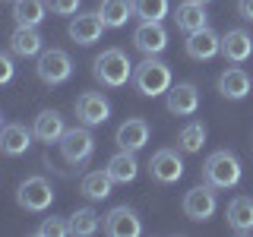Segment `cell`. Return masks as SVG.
Returning <instances> with one entry per match:
<instances>
[{
	"label": "cell",
	"instance_id": "obj_1",
	"mask_svg": "<svg viewBox=\"0 0 253 237\" xmlns=\"http://www.w3.org/2000/svg\"><path fill=\"white\" fill-rule=\"evenodd\" d=\"M133 63L130 57L121 51V47H108V51H101L98 57L92 60V73L98 79L101 85H108V89H121L133 79Z\"/></svg>",
	"mask_w": 253,
	"mask_h": 237
},
{
	"label": "cell",
	"instance_id": "obj_2",
	"mask_svg": "<svg viewBox=\"0 0 253 237\" xmlns=\"http://www.w3.org/2000/svg\"><path fill=\"white\" fill-rule=\"evenodd\" d=\"M241 158H237L234 152H228V149H218V152H212L209 158H206V164H203V180L209 187H215V190H231L241 184Z\"/></svg>",
	"mask_w": 253,
	"mask_h": 237
},
{
	"label": "cell",
	"instance_id": "obj_3",
	"mask_svg": "<svg viewBox=\"0 0 253 237\" xmlns=\"http://www.w3.org/2000/svg\"><path fill=\"white\" fill-rule=\"evenodd\" d=\"M133 85H136V92L146 95V98L168 95V89H171V67L162 63L158 57H146L142 63H136V70H133Z\"/></svg>",
	"mask_w": 253,
	"mask_h": 237
},
{
	"label": "cell",
	"instance_id": "obj_4",
	"mask_svg": "<svg viewBox=\"0 0 253 237\" xmlns=\"http://www.w3.org/2000/svg\"><path fill=\"white\" fill-rule=\"evenodd\" d=\"M57 146H60L63 161L73 164V168H83V164L95 155V136H92V126H85V123H83V126H73V130H67Z\"/></svg>",
	"mask_w": 253,
	"mask_h": 237
},
{
	"label": "cell",
	"instance_id": "obj_5",
	"mask_svg": "<svg viewBox=\"0 0 253 237\" xmlns=\"http://www.w3.org/2000/svg\"><path fill=\"white\" fill-rule=\"evenodd\" d=\"M35 73L44 85H63L70 76H73V60L63 47H47V51L38 54Z\"/></svg>",
	"mask_w": 253,
	"mask_h": 237
},
{
	"label": "cell",
	"instance_id": "obj_6",
	"mask_svg": "<svg viewBox=\"0 0 253 237\" xmlns=\"http://www.w3.org/2000/svg\"><path fill=\"white\" fill-rule=\"evenodd\" d=\"M16 202L22 205L26 212H44L47 205L54 202V187L51 180L42 177V174H35V177H26L16 190Z\"/></svg>",
	"mask_w": 253,
	"mask_h": 237
},
{
	"label": "cell",
	"instance_id": "obj_7",
	"mask_svg": "<svg viewBox=\"0 0 253 237\" xmlns=\"http://www.w3.org/2000/svg\"><path fill=\"white\" fill-rule=\"evenodd\" d=\"M218 202H215V187H209L203 180L200 187L187 190L184 193V215L190 221H209L212 215H215Z\"/></svg>",
	"mask_w": 253,
	"mask_h": 237
},
{
	"label": "cell",
	"instance_id": "obj_8",
	"mask_svg": "<svg viewBox=\"0 0 253 237\" xmlns=\"http://www.w3.org/2000/svg\"><path fill=\"white\" fill-rule=\"evenodd\" d=\"M149 174H152L155 184H177L184 177V158L177 155V149H158L149 161Z\"/></svg>",
	"mask_w": 253,
	"mask_h": 237
},
{
	"label": "cell",
	"instance_id": "obj_9",
	"mask_svg": "<svg viewBox=\"0 0 253 237\" xmlns=\"http://www.w3.org/2000/svg\"><path fill=\"white\" fill-rule=\"evenodd\" d=\"M101 228L111 237H139L142 234V221L136 215V209H130V205H114L101 218Z\"/></svg>",
	"mask_w": 253,
	"mask_h": 237
},
{
	"label": "cell",
	"instance_id": "obj_10",
	"mask_svg": "<svg viewBox=\"0 0 253 237\" xmlns=\"http://www.w3.org/2000/svg\"><path fill=\"white\" fill-rule=\"evenodd\" d=\"M133 47L146 57H158L168 47V32H165L162 22H139L133 29Z\"/></svg>",
	"mask_w": 253,
	"mask_h": 237
},
{
	"label": "cell",
	"instance_id": "obj_11",
	"mask_svg": "<svg viewBox=\"0 0 253 237\" xmlns=\"http://www.w3.org/2000/svg\"><path fill=\"white\" fill-rule=\"evenodd\" d=\"M76 117L85 126H101L111 117V101L101 92H83L76 98Z\"/></svg>",
	"mask_w": 253,
	"mask_h": 237
},
{
	"label": "cell",
	"instance_id": "obj_12",
	"mask_svg": "<svg viewBox=\"0 0 253 237\" xmlns=\"http://www.w3.org/2000/svg\"><path fill=\"white\" fill-rule=\"evenodd\" d=\"M108 26H105V19L98 16V10L95 13H76L73 19H70V26H67V32H70V38H73L76 44H83V47H89V44H95L101 38V32H105Z\"/></svg>",
	"mask_w": 253,
	"mask_h": 237
},
{
	"label": "cell",
	"instance_id": "obj_13",
	"mask_svg": "<svg viewBox=\"0 0 253 237\" xmlns=\"http://www.w3.org/2000/svg\"><path fill=\"white\" fill-rule=\"evenodd\" d=\"M215 54H221V35L212 32L209 26L200 29V32H190L187 35V57L190 60H212Z\"/></svg>",
	"mask_w": 253,
	"mask_h": 237
},
{
	"label": "cell",
	"instance_id": "obj_14",
	"mask_svg": "<svg viewBox=\"0 0 253 237\" xmlns=\"http://www.w3.org/2000/svg\"><path fill=\"white\" fill-rule=\"evenodd\" d=\"M253 54V38L247 29H228L221 35V57L228 63H247Z\"/></svg>",
	"mask_w": 253,
	"mask_h": 237
},
{
	"label": "cell",
	"instance_id": "obj_15",
	"mask_svg": "<svg viewBox=\"0 0 253 237\" xmlns=\"http://www.w3.org/2000/svg\"><path fill=\"white\" fill-rule=\"evenodd\" d=\"M165 105H168L171 114L190 117V114H196V108H200V89H196L193 82H177V85H171V89H168Z\"/></svg>",
	"mask_w": 253,
	"mask_h": 237
},
{
	"label": "cell",
	"instance_id": "obj_16",
	"mask_svg": "<svg viewBox=\"0 0 253 237\" xmlns=\"http://www.w3.org/2000/svg\"><path fill=\"white\" fill-rule=\"evenodd\" d=\"M114 142L121 149H126V152H139V149L149 142V120H142V117L124 120L117 126V133H114Z\"/></svg>",
	"mask_w": 253,
	"mask_h": 237
},
{
	"label": "cell",
	"instance_id": "obj_17",
	"mask_svg": "<svg viewBox=\"0 0 253 237\" xmlns=\"http://www.w3.org/2000/svg\"><path fill=\"white\" fill-rule=\"evenodd\" d=\"M250 85H253V79L247 70H241V67H228L225 73L218 76V92L225 95L228 101H244L250 95Z\"/></svg>",
	"mask_w": 253,
	"mask_h": 237
},
{
	"label": "cell",
	"instance_id": "obj_18",
	"mask_svg": "<svg viewBox=\"0 0 253 237\" xmlns=\"http://www.w3.org/2000/svg\"><path fill=\"white\" fill-rule=\"evenodd\" d=\"M32 130H35V139L38 142H47V146H51V142H60L63 139V133H67V120H63L60 111L47 108V111H42V114L35 117Z\"/></svg>",
	"mask_w": 253,
	"mask_h": 237
},
{
	"label": "cell",
	"instance_id": "obj_19",
	"mask_svg": "<svg viewBox=\"0 0 253 237\" xmlns=\"http://www.w3.org/2000/svg\"><path fill=\"white\" fill-rule=\"evenodd\" d=\"M228 228H231L234 234H253V199L250 196H234L231 202H228Z\"/></svg>",
	"mask_w": 253,
	"mask_h": 237
},
{
	"label": "cell",
	"instance_id": "obj_20",
	"mask_svg": "<svg viewBox=\"0 0 253 237\" xmlns=\"http://www.w3.org/2000/svg\"><path fill=\"white\" fill-rule=\"evenodd\" d=\"M32 136H35V130H29L26 123H6L3 133H0V149H3V155H26L29 146H32Z\"/></svg>",
	"mask_w": 253,
	"mask_h": 237
},
{
	"label": "cell",
	"instance_id": "obj_21",
	"mask_svg": "<svg viewBox=\"0 0 253 237\" xmlns=\"http://www.w3.org/2000/svg\"><path fill=\"white\" fill-rule=\"evenodd\" d=\"M10 51L16 57H38L42 54V32L32 26H16L10 35Z\"/></svg>",
	"mask_w": 253,
	"mask_h": 237
},
{
	"label": "cell",
	"instance_id": "obj_22",
	"mask_svg": "<svg viewBox=\"0 0 253 237\" xmlns=\"http://www.w3.org/2000/svg\"><path fill=\"white\" fill-rule=\"evenodd\" d=\"M174 22H177L180 32H200L209 26V16H206V3H196V0H184L174 13Z\"/></svg>",
	"mask_w": 253,
	"mask_h": 237
},
{
	"label": "cell",
	"instance_id": "obj_23",
	"mask_svg": "<svg viewBox=\"0 0 253 237\" xmlns=\"http://www.w3.org/2000/svg\"><path fill=\"white\" fill-rule=\"evenodd\" d=\"M111 177H114V184H133L139 174V161H136V152H126V149H121L117 155H111L108 168H105Z\"/></svg>",
	"mask_w": 253,
	"mask_h": 237
},
{
	"label": "cell",
	"instance_id": "obj_24",
	"mask_svg": "<svg viewBox=\"0 0 253 237\" xmlns=\"http://www.w3.org/2000/svg\"><path fill=\"white\" fill-rule=\"evenodd\" d=\"M111 190H114V177H111L108 171H92V174H85V177L79 180V193H83L85 199H92V202L108 199Z\"/></svg>",
	"mask_w": 253,
	"mask_h": 237
},
{
	"label": "cell",
	"instance_id": "obj_25",
	"mask_svg": "<svg viewBox=\"0 0 253 237\" xmlns=\"http://www.w3.org/2000/svg\"><path fill=\"white\" fill-rule=\"evenodd\" d=\"M98 16L105 19L108 29H124L126 19H133V0H101L98 3Z\"/></svg>",
	"mask_w": 253,
	"mask_h": 237
},
{
	"label": "cell",
	"instance_id": "obj_26",
	"mask_svg": "<svg viewBox=\"0 0 253 237\" xmlns=\"http://www.w3.org/2000/svg\"><path fill=\"white\" fill-rule=\"evenodd\" d=\"M44 13H47V0H16L13 3V19L16 26H32L38 29L44 22Z\"/></svg>",
	"mask_w": 253,
	"mask_h": 237
},
{
	"label": "cell",
	"instance_id": "obj_27",
	"mask_svg": "<svg viewBox=\"0 0 253 237\" xmlns=\"http://www.w3.org/2000/svg\"><path fill=\"white\" fill-rule=\"evenodd\" d=\"M67 221H70V234L73 237H92L101 228V215L95 209H89V205H85V209H76Z\"/></svg>",
	"mask_w": 253,
	"mask_h": 237
},
{
	"label": "cell",
	"instance_id": "obj_28",
	"mask_svg": "<svg viewBox=\"0 0 253 237\" xmlns=\"http://www.w3.org/2000/svg\"><path fill=\"white\" fill-rule=\"evenodd\" d=\"M203 146H206V123H200V120L187 123L177 136V149L187 152V155H193V152H200Z\"/></svg>",
	"mask_w": 253,
	"mask_h": 237
},
{
	"label": "cell",
	"instance_id": "obj_29",
	"mask_svg": "<svg viewBox=\"0 0 253 237\" xmlns=\"http://www.w3.org/2000/svg\"><path fill=\"white\" fill-rule=\"evenodd\" d=\"M133 13L139 22H162L168 16V0H133Z\"/></svg>",
	"mask_w": 253,
	"mask_h": 237
},
{
	"label": "cell",
	"instance_id": "obj_30",
	"mask_svg": "<svg viewBox=\"0 0 253 237\" xmlns=\"http://www.w3.org/2000/svg\"><path fill=\"white\" fill-rule=\"evenodd\" d=\"M35 234L38 237H70V221H63V218H44L42 225L35 228Z\"/></svg>",
	"mask_w": 253,
	"mask_h": 237
},
{
	"label": "cell",
	"instance_id": "obj_31",
	"mask_svg": "<svg viewBox=\"0 0 253 237\" xmlns=\"http://www.w3.org/2000/svg\"><path fill=\"white\" fill-rule=\"evenodd\" d=\"M47 10L54 16H76L79 13V0H47Z\"/></svg>",
	"mask_w": 253,
	"mask_h": 237
},
{
	"label": "cell",
	"instance_id": "obj_32",
	"mask_svg": "<svg viewBox=\"0 0 253 237\" xmlns=\"http://www.w3.org/2000/svg\"><path fill=\"white\" fill-rule=\"evenodd\" d=\"M10 79H13V57L0 54V82H10Z\"/></svg>",
	"mask_w": 253,
	"mask_h": 237
},
{
	"label": "cell",
	"instance_id": "obj_33",
	"mask_svg": "<svg viewBox=\"0 0 253 237\" xmlns=\"http://www.w3.org/2000/svg\"><path fill=\"white\" fill-rule=\"evenodd\" d=\"M237 13H241V19L253 22V0H237Z\"/></svg>",
	"mask_w": 253,
	"mask_h": 237
},
{
	"label": "cell",
	"instance_id": "obj_34",
	"mask_svg": "<svg viewBox=\"0 0 253 237\" xmlns=\"http://www.w3.org/2000/svg\"><path fill=\"white\" fill-rule=\"evenodd\" d=\"M196 3H212V0H196Z\"/></svg>",
	"mask_w": 253,
	"mask_h": 237
},
{
	"label": "cell",
	"instance_id": "obj_35",
	"mask_svg": "<svg viewBox=\"0 0 253 237\" xmlns=\"http://www.w3.org/2000/svg\"><path fill=\"white\" fill-rule=\"evenodd\" d=\"M10 3H16V0H10Z\"/></svg>",
	"mask_w": 253,
	"mask_h": 237
}]
</instances>
